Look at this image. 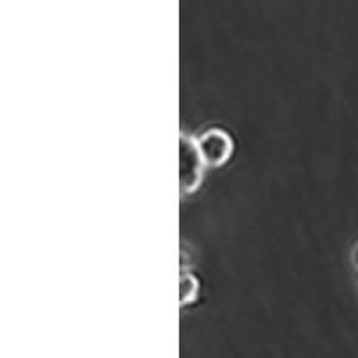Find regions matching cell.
I'll return each mask as SVG.
<instances>
[{
	"mask_svg": "<svg viewBox=\"0 0 358 358\" xmlns=\"http://www.w3.org/2000/svg\"><path fill=\"white\" fill-rule=\"evenodd\" d=\"M197 151L206 169H222L235 155V140L222 127H208L194 136Z\"/></svg>",
	"mask_w": 358,
	"mask_h": 358,
	"instance_id": "6da1fadb",
	"label": "cell"
},
{
	"mask_svg": "<svg viewBox=\"0 0 358 358\" xmlns=\"http://www.w3.org/2000/svg\"><path fill=\"white\" fill-rule=\"evenodd\" d=\"M204 171L206 167L197 151L194 136L183 133L181 134V149H179V181H181V194L185 197L199 190Z\"/></svg>",
	"mask_w": 358,
	"mask_h": 358,
	"instance_id": "7a4b0ae2",
	"label": "cell"
},
{
	"mask_svg": "<svg viewBox=\"0 0 358 358\" xmlns=\"http://www.w3.org/2000/svg\"><path fill=\"white\" fill-rule=\"evenodd\" d=\"M199 280L192 273L181 274V306H188L192 303H196L197 296H199Z\"/></svg>",
	"mask_w": 358,
	"mask_h": 358,
	"instance_id": "3957f363",
	"label": "cell"
},
{
	"mask_svg": "<svg viewBox=\"0 0 358 358\" xmlns=\"http://www.w3.org/2000/svg\"><path fill=\"white\" fill-rule=\"evenodd\" d=\"M353 262H355V265H357V268H358V248H357V251H355V255H353Z\"/></svg>",
	"mask_w": 358,
	"mask_h": 358,
	"instance_id": "277c9868",
	"label": "cell"
}]
</instances>
